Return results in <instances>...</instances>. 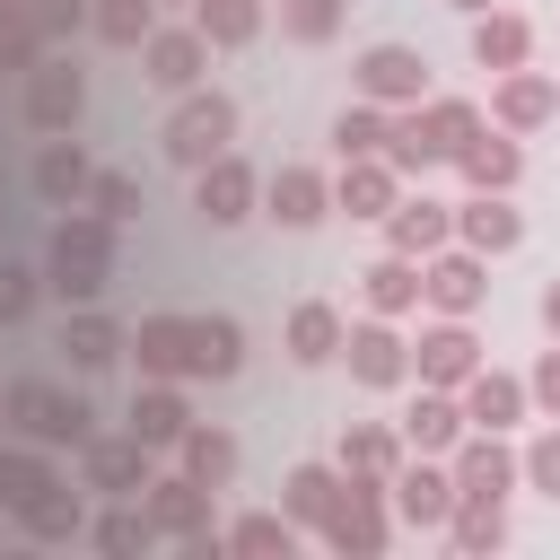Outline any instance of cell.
<instances>
[{
    "label": "cell",
    "mask_w": 560,
    "mask_h": 560,
    "mask_svg": "<svg viewBox=\"0 0 560 560\" xmlns=\"http://www.w3.org/2000/svg\"><path fill=\"white\" fill-rule=\"evenodd\" d=\"M472 131H481V105H464V96H420V105L394 114L385 158H394L402 175H420V166H438V158H464Z\"/></svg>",
    "instance_id": "cell-1"
},
{
    "label": "cell",
    "mask_w": 560,
    "mask_h": 560,
    "mask_svg": "<svg viewBox=\"0 0 560 560\" xmlns=\"http://www.w3.org/2000/svg\"><path fill=\"white\" fill-rule=\"evenodd\" d=\"M44 280L70 298V306H96V289L114 280V219L105 210H70L61 228H52V254H44Z\"/></svg>",
    "instance_id": "cell-2"
},
{
    "label": "cell",
    "mask_w": 560,
    "mask_h": 560,
    "mask_svg": "<svg viewBox=\"0 0 560 560\" xmlns=\"http://www.w3.org/2000/svg\"><path fill=\"white\" fill-rule=\"evenodd\" d=\"M0 420H9L18 438H35V446H88V438H96V411H88V394H70V385H44V376L9 385V394H0Z\"/></svg>",
    "instance_id": "cell-3"
},
{
    "label": "cell",
    "mask_w": 560,
    "mask_h": 560,
    "mask_svg": "<svg viewBox=\"0 0 560 560\" xmlns=\"http://www.w3.org/2000/svg\"><path fill=\"white\" fill-rule=\"evenodd\" d=\"M228 140H236V105L219 88H184L175 114H166V158L175 166H210V158H228Z\"/></svg>",
    "instance_id": "cell-4"
},
{
    "label": "cell",
    "mask_w": 560,
    "mask_h": 560,
    "mask_svg": "<svg viewBox=\"0 0 560 560\" xmlns=\"http://www.w3.org/2000/svg\"><path fill=\"white\" fill-rule=\"evenodd\" d=\"M140 508L158 516L166 542H184V551H228L219 525H210V481H192V472H158V481L140 490Z\"/></svg>",
    "instance_id": "cell-5"
},
{
    "label": "cell",
    "mask_w": 560,
    "mask_h": 560,
    "mask_svg": "<svg viewBox=\"0 0 560 560\" xmlns=\"http://www.w3.org/2000/svg\"><path fill=\"white\" fill-rule=\"evenodd\" d=\"M158 481V446L149 438H88L79 446V490H96V499H140Z\"/></svg>",
    "instance_id": "cell-6"
},
{
    "label": "cell",
    "mask_w": 560,
    "mask_h": 560,
    "mask_svg": "<svg viewBox=\"0 0 560 560\" xmlns=\"http://www.w3.org/2000/svg\"><path fill=\"white\" fill-rule=\"evenodd\" d=\"M70 18H79V0H0V70L26 79L52 52V35H70Z\"/></svg>",
    "instance_id": "cell-7"
},
{
    "label": "cell",
    "mask_w": 560,
    "mask_h": 560,
    "mask_svg": "<svg viewBox=\"0 0 560 560\" xmlns=\"http://www.w3.org/2000/svg\"><path fill=\"white\" fill-rule=\"evenodd\" d=\"M88 114V79H79V61H61V52H44L35 70H26V131H70Z\"/></svg>",
    "instance_id": "cell-8"
},
{
    "label": "cell",
    "mask_w": 560,
    "mask_h": 560,
    "mask_svg": "<svg viewBox=\"0 0 560 560\" xmlns=\"http://www.w3.org/2000/svg\"><path fill=\"white\" fill-rule=\"evenodd\" d=\"M490 298V254H472V245H438L429 262H420V306H438V315H472Z\"/></svg>",
    "instance_id": "cell-9"
},
{
    "label": "cell",
    "mask_w": 560,
    "mask_h": 560,
    "mask_svg": "<svg viewBox=\"0 0 560 560\" xmlns=\"http://www.w3.org/2000/svg\"><path fill=\"white\" fill-rule=\"evenodd\" d=\"M446 472H455L464 499H508L525 481V455H508V429H464V446H455Z\"/></svg>",
    "instance_id": "cell-10"
},
{
    "label": "cell",
    "mask_w": 560,
    "mask_h": 560,
    "mask_svg": "<svg viewBox=\"0 0 560 560\" xmlns=\"http://www.w3.org/2000/svg\"><path fill=\"white\" fill-rule=\"evenodd\" d=\"M254 201H262V175L228 149V158H210V166H192V210L210 219V228H236V219H254Z\"/></svg>",
    "instance_id": "cell-11"
},
{
    "label": "cell",
    "mask_w": 560,
    "mask_h": 560,
    "mask_svg": "<svg viewBox=\"0 0 560 560\" xmlns=\"http://www.w3.org/2000/svg\"><path fill=\"white\" fill-rule=\"evenodd\" d=\"M385 490H394V516H402V525H420V534H438V525L455 516V499H464V490H455V472H446L438 455L394 464V481H385Z\"/></svg>",
    "instance_id": "cell-12"
},
{
    "label": "cell",
    "mask_w": 560,
    "mask_h": 560,
    "mask_svg": "<svg viewBox=\"0 0 560 560\" xmlns=\"http://www.w3.org/2000/svg\"><path fill=\"white\" fill-rule=\"evenodd\" d=\"M324 542H332L341 560H376V551H385V481H359V472H350L341 508L324 516Z\"/></svg>",
    "instance_id": "cell-13"
},
{
    "label": "cell",
    "mask_w": 560,
    "mask_h": 560,
    "mask_svg": "<svg viewBox=\"0 0 560 560\" xmlns=\"http://www.w3.org/2000/svg\"><path fill=\"white\" fill-rule=\"evenodd\" d=\"M140 70L158 79V88H201V70H210V35L201 26H149V44H140Z\"/></svg>",
    "instance_id": "cell-14"
},
{
    "label": "cell",
    "mask_w": 560,
    "mask_h": 560,
    "mask_svg": "<svg viewBox=\"0 0 560 560\" xmlns=\"http://www.w3.org/2000/svg\"><path fill=\"white\" fill-rule=\"evenodd\" d=\"M359 96H376V105H420V96H429V61H420L411 44H368V52H359Z\"/></svg>",
    "instance_id": "cell-15"
},
{
    "label": "cell",
    "mask_w": 560,
    "mask_h": 560,
    "mask_svg": "<svg viewBox=\"0 0 560 560\" xmlns=\"http://www.w3.org/2000/svg\"><path fill=\"white\" fill-rule=\"evenodd\" d=\"M341 359H350V376H359V385H376V394L411 376V341H402V332H394L385 315H368V324H350V341H341Z\"/></svg>",
    "instance_id": "cell-16"
},
{
    "label": "cell",
    "mask_w": 560,
    "mask_h": 560,
    "mask_svg": "<svg viewBox=\"0 0 560 560\" xmlns=\"http://www.w3.org/2000/svg\"><path fill=\"white\" fill-rule=\"evenodd\" d=\"M472 368H481V341L464 332V315H446V324H429V332L411 341V376H420V385H446V394H455Z\"/></svg>",
    "instance_id": "cell-17"
},
{
    "label": "cell",
    "mask_w": 560,
    "mask_h": 560,
    "mask_svg": "<svg viewBox=\"0 0 560 560\" xmlns=\"http://www.w3.org/2000/svg\"><path fill=\"white\" fill-rule=\"evenodd\" d=\"M464 429H472V420H464V394H446V385H420V402L402 411V446H411V455H455Z\"/></svg>",
    "instance_id": "cell-18"
},
{
    "label": "cell",
    "mask_w": 560,
    "mask_h": 560,
    "mask_svg": "<svg viewBox=\"0 0 560 560\" xmlns=\"http://www.w3.org/2000/svg\"><path fill=\"white\" fill-rule=\"evenodd\" d=\"M18 534L26 542H88V499L70 481H44V490L18 499Z\"/></svg>",
    "instance_id": "cell-19"
},
{
    "label": "cell",
    "mask_w": 560,
    "mask_h": 560,
    "mask_svg": "<svg viewBox=\"0 0 560 560\" xmlns=\"http://www.w3.org/2000/svg\"><path fill=\"white\" fill-rule=\"evenodd\" d=\"M560 114V79L542 70H499V96H490V122L499 131H542Z\"/></svg>",
    "instance_id": "cell-20"
},
{
    "label": "cell",
    "mask_w": 560,
    "mask_h": 560,
    "mask_svg": "<svg viewBox=\"0 0 560 560\" xmlns=\"http://www.w3.org/2000/svg\"><path fill=\"white\" fill-rule=\"evenodd\" d=\"M88 184H96L88 149H79L70 131H52V140L35 149V201H52V210H79V201H88Z\"/></svg>",
    "instance_id": "cell-21"
},
{
    "label": "cell",
    "mask_w": 560,
    "mask_h": 560,
    "mask_svg": "<svg viewBox=\"0 0 560 560\" xmlns=\"http://www.w3.org/2000/svg\"><path fill=\"white\" fill-rule=\"evenodd\" d=\"M394 201H402V166H394V158H341L332 210H350V219H385Z\"/></svg>",
    "instance_id": "cell-22"
},
{
    "label": "cell",
    "mask_w": 560,
    "mask_h": 560,
    "mask_svg": "<svg viewBox=\"0 0 560 560\" xmlns=\"http://www.w3.org/2000/svg\"><path fill=\"white\" fill-rule=\"evenodd\" d=\"M385 236H394V254H438L446 236H455V201H429V192H402L394 210H385Z\"/></svg>",
    "instance_id": "cell-23"
},
{
    "label": "cell",
    "mask_w": 560,
    "mask_h": 560,
    "mask_svg": "<svg viewBox=\"0 0 560 560\" xmlns=\"http://www.w3.org/2000/svg\"><path fill=\"white\" fill-rule=\"evenodd\" d=\"M455 245H472V254H516V245H525V219L508 210V192H472V201H455Z\"/></svg>",
    "instance_id": "cell-24"
},
{
    "label": "cell",
    "mask_w": 560,
    "mask_h": 560,
    "mask_svg": "<svg viewBox=\"0 0 560 560\" xmlns=\"http://www.w3.org/2000/svg\"><path fill=\"white\" fill-rule=\"evenodd\" d=\"M131 438H149V446H175L184 429H192V402H184V385L175 376H140V394H131V420H122Z\"/></svg>",
    "instance_id": "cell-25"
},
{
    "label": "cell",
    "mask_w": 560,
    "mask_h": 560,
    "mask_svg": "<svg viewBox=\"0 0 560 560\" xmlns=\"http://www.w3.org/2000/svg\"><path fill=\"white\" fill-rule=\"evenodd\" d=\"M455 166H464V184H472V192H516V175H525V149H516V131L481 122V131H472V149H464Z\"/></svg>",
    "instance_id": "cell-26"
},
{
    "label": "cell",
    "mask_w": 560,
    "mask_h": 560,
    "mask_svg": "<svg viewBox=\"0 0 560 560\" xmlns=\"http://www.w3.org/2000/svg\"><path fill=\"white\" fill-rule=\"evenodd\" d=\"M455 394H464V420H472V429H516V420H525V402H534V394H525V376H499V368H472Z\"/></svg>",
    "instance_id": "cell-27"
},
{
    "label": "cell",
    "mask_w": 560,
    "mask_h": 560,
    "mask_svg": "<svg viewBox=\"0 0 560 560\" xmlns=\"http://www.w3.org/2000/svg\"><path fill=\"white\" fill-rule=\"evenodd\" d=\"M262 210H271L280 228H315V219L332 210V184H324L315 166H280V175L262 184Z\"/></svg>",
    "instance_id": "cell-28"
},
{
    "label": "cell",
    "mask_w": 560,
    "mask_h": 560,
    "mask_svg": "<svg viewBox=\"0 0 560 560\" xmlns=\"http://www.w3.org/2000/svg\"><path fill=\"white\" fill-rule=\"evenodd\" d=\"M140 376H192V315H140Z\"/></svg>",
    "instance_id": "cell-29"
},
{
    "label": "cell",
    "mask_w": 560,
    "mask_h": 560,
    "mask_svg": "<svg viewBox=\"0 0 560 560\" xmlns=\"http://www.w3.org/2000/svg\"><path fill=\"white\" fill-rule=\"evenodd\" d=\"M525 52H534V26L516 9H481L472 18V61L481 70H525Z\"/></svg>",
    "instance_id": "cell-30"
},
{
    "label": "cell",
    "mask_w": 560,
    "mask_h": 560,
    "mask_svg": "<svg viewBox=\"0 0 560 560\" xmlns=\"http://www.w3.org/2000/svg\"><path fill=\"white\" fill-rule=\"evenodd\" d=\"M341 341H350V324H341L324 298L289 306V359H298V368H324V359H341Z\"/></svg>",
    "instance_id": "cell-31"
},
{
    "label": "cell",
    "mask_w": 560,
    "mask_h": 560,
    "mask_svg": "<svg viewBox=\"0 0 560 560\" xmlns=\"http://www.w3.org/2000/svg\"><path fill=\"white\" fill-rule=\"evenodd\" d=\"M394 464H402V429H385V420H350V429H341V472L394 481Z\"/></svg>",
    "instance_id": "cell-32"
},
{
    "label": "cell",
    "mask_w": 560,
    "mask_h": 560,
    "mask_svg": "<svg viewBox=\"0 0 560 560\" xmlns=\"http://www.w3.org/2000/svg\"><path fill=\"white\" fill-rule=\"evenodd\" d=\"M341 490H350V472H341V464H298V472H289V490H280V508H289L298 525H315V534H324V516L341 508Z\"/></svg>",
    "instance_id": "cell-33"
},
{
    "label": "cell",
    "mask_w": 560,
    "mask_h": 560,
    "mask_svg": "<svg viewBox=\"0 0 560 560\" xmlns=\"http://www.w3.org/2000/svg\"><path fill=\"white\" fill-rule=\"evenodd\" d=\"M359 289H368V315H411V306H420V254H385V262H368Z\"/></svg>",
    "instance_id": "cell-34"
},
{
    "label": "cell",
    "mask_w": 560,
    "mask_h": 560,
    "mask_svg": "<svg viewBox=\"0 0 560 560\" xmlns=\"http://www.w3.org/2000/svg\"><path fill=\"white\" fill-rule=\"evenodd\" d=\"M385 140H394V105L359 96V105L332 114V149H341V158H385Z\"/></svg>",
    "instance_id": "cell-35"
},
{
    "label": "cell",
    "mask_w": 560,
    "mask_h": 560,
    "mask_svg": "<svg viewBox=\"0 0 560 560\" xmlns=\"http://www.w3.org/2000/svg\"><path fill=\"white\" fill-rule=\"evenodd\" d=\"M175 455H184V472H192V481H210V490H228V481H236V438H228V429H210V420H192V429L175 438Z\"/></svg>",
    "instance_id": "cell-36"
},
{
    "label": "cell",
    "mask_w": 560,
    "mask_h": 560,
    "mask_svg": "<svg viewBox=\"0 0 560 560\" xmlns=\"http://www.w3.org/2000/svg\"><path fill=\"white\" fill-rule=\"evenodd\" d=\"M61 350H70V368H114V359H122V324L96 315V306H79V315L61 324Z\"/></svg>",
    "instance_id": "cell-37"
},
{
    "label": "cell",
    "mask_w": 560,
    "mask_h": 560,
    "mask_svg": "<svg viewBox=\"0 0 560 560\" xmlns=\"http://www.w3.org/2000/svg\"><path fill=\"white\" fill-rule=\"evenodd\" d=\"M236 368H245L236 315H192V376H236Z\"/></svg>",
    "instance_id": "cell-38"
},
{
    "label": "cell",
    "mask_w": 560,
    "mask_h": 560,
    "mask_svg": "<svg viewBox=\"0 0 560 560\" xmlns=\"http://www.w3.org/2000/svg\"><path fill=\"white\" fill-rule=\"evenodd\" d=\"M88 542H96V551H114V560H131V551H149V542H166V534H158V516H149V508L114 499V508L88 525Z\"/></svg>",
    "instance_id": "cell-39"
},
{
    "label": "cell",
    "mask_w": 560,
    "mask_h": 560,
    "mask_svg": "<svg viewBox=\"0 0 560 560\" xmlns=\"http://www.w3.org/2000/svg\"><path fill=\"white\" fill-rule=\"evenodd\" d=\"M192 26L210 35V52H236L262 35V0H192Z\"/></svg>",
    "instance_id": "cell-40"
},
{
    "label": "cell",
    "mask_w": 560,
    "mask_h": 560,
    "mask_svg": "<svg viewBox=\"0 0 560 560\" xmlns=\"http://www.w3.org/2000/svg\"><path fill=\"white\" fill-rule=\"evenodd\" d=\"M446 534H455V551H499L508 542V516H499V499H455V516H446Z\"/></svg>",
    "instance_id": "cell-41"
},
{
    "label": "cell",
    "mask_w": 560,
    "mask_h": 560,
    "mask_svg": "<svg viewBox=\"0 0 560 560\" xmlns=\"http://www.w3.org/2000/svg\"><path fill=\"white\" fill-rule=\"evenodd\" d=\"M219 542H228V551H254V560H271V551L289 560V551H298V516H289V508H280V516H236Z\"/></svg>",
    "instance_id": "cell-42"
},
{
    "label": "cell",
    "mask_w": 560,
    "mask_h": 560,
    "mask_svg": "<svg viewBox=\"0 0 560 560\" xmlns=\"http://www.w3.org/2000/svg\"><path fill=\"white\" fill-rule=\"evenodd\" d=\"M88 18H96V35H105V44L140 52V44H149V26H158V0H96Z\"/></svg>",
    "instance_id": "cell-43"
},
{
    "label": "cell",
    "mask_w": 560,
    "mask_h": 560,
    "mask_svg": "<svg viewBox=\"0 0 560 560\" xmlns=\"http://www.w3.org/2000/svg\"><path fill=\"white\" fill-rule=\"evenodd\" d=\"M350 18V0H280V35L289 44H332Z\"/></svg>",
    "instance_id": "cell-44"
},
{
    "label": "cell",
    "mask_w": 560,
    "mask_h": 560,
    "mask_svg": "<svg viewBox=\"0 0 560 560\" xmlns=\"http://www.w3.org/2000/svg\"><path fill=\"white\" fill-rule=\"evenodd\" d=\"M44 455H52V446H35V438H26V446H0V508H18L26 490H44V481H52V464H44Z\"/></svg>",
    "instance_id": "cell-45"
},
{
    "label": "cell",
    "mask_w": 560,
    "mask_h": 560,
    "mask_svg": "<svg viewBox=\"0 0 560 560\" xmlns=\"http://www.w3.org/2000/svg\"><path fill=\"white\" fill-rule=\"evenodd\" d=\"M88 210H105V219H114V228H122V219H131V210H140V175H122V166H105V175H96V184H88Z\"/></svg>",
    "instance_id": "cell-46"
},
{
    "label": "cell",
    "mask_w": 560,
    "mask_h": 560,
    "mask_svg": "<svg viewBox=\"0 0 560 560\" xmlns=\"http://www.w3.org/2000/svg\"><path fill=\"white\" fill-rule=\"evenodd\" d=\"M525 490H542V499H560V429H542V438L525 446Z\"/></svg>",
    "instance_id": "cell-47"
},
{
    "label": "cell",
    "mask_w": 560,
    "mask_h": 560,
    "mask_svg": "<svg viewBox=\"0 0 560 560\" xmlns=\"http://www.w3.org/2000/svg\"><path fill=\"white\" fill-rule=\"evenodd\" d=\"M26 306H35V271H26V262H9V254H0V324H18V315H26Z\"/></svg>",
    "instance_id": "cell-48"
},
{
    "label": "cell",
    "mask_w": 560,
    "mask_h": 560,
    "mask_svg": "<svg viewBox=\"0 0 560 560\" xmlns=\"http://www.w3.org/2000/svg\"><path fill=\"white\" fill-rule=\"evenodd\" d=\"M525 394H534V402H542V411L560 420V341H551V350L534 359V376H525Z\"/></svg>",
    "instance_id": "cell-49"
},
{
    "label": "cell",
    "mask_w": 560,
    "mask_h": 560,
    "mask_svg": "<svg viewBox=\"0 0 560 560\" xmlns=\"http://www.w3.org/2000/svg\"><path fill=\"white\" fill-rule=\"evenodd\" d=\"M542 332H551V341H560V280H551V289H542Z\"/></svg>",
    "instance_id": "cell-50"
},
{
    "label": "cell",
    "mask_w": 560,
    "mask_h": 560,
    "mask_svg": "<svg viewBox=\"0 0 560 560\" xmlns=\"http://www.w3.org/2000/svg\"><path fill=\"white\" fill-rule=\"evenodd\" d=\"M446 9H472V18H481V9H499V0H446Z\"/></svg>",
    "instance_id": "cell-51"
}]
</instances>
